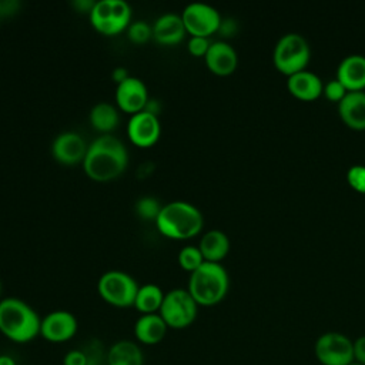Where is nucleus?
Segmentation results:
<instances>
[{
    "label": "nucleus",
    "mask_w": 365,
    "mask_h": 365,
    "mask_svg": "<svg viewBox=\"0 0 365 365\" xmlns=\"http://www.w3.org/2000/svg\"><path fill=\"white\" fill-rule=\"evenodd\" d=\"M90 16L91 26L104 36H115L128 29L131 7L124 0H98Z\"/></svg>",
    "instance_id": "39448f33"
},
{
    "label": "nucleus",
    "mask_w": 365,
    "mask_h": 365,
    "mask_svg": "<svg viewBox=\"0 0 365 365\" xmlns=\"http://www.w3.org/2000/svg\"><path fill=\"white\" fill-rule=\"evenodd\" d=\"M341 118L352 128H365V91L352 90L338 101Z\"/></svg>",
    "instance_id": "f3484780"
},
{
    "label": "nucleus",
    "mask_w": 365,
    "mask_h": 365,
    "mask_svg": "<svg viewBox=\"0 0 365 365\" xmlns=\"http://www.w3.org/2000/svg\"><path fill=\"white\" fill-rule=\"evenodd\" d=\"M309 60V46L302 34L287 33L279 37L274 47V64L287 74L304 70Z\"/></svg>",
    "instance_id": "6e6552de"
},
{
    "label": "nucleus",
    "mask_w": 365,
    "mask_h": 365,
    "mask_svg": "<svg viewBox=\"0 0 365 365\" xmlns=\"http://www.w3.org/2000/svg\"><path fill=\"white\" fill-rule=\"evenodd\" d=\"M204 224L201 211L187 201H171L163 205L155 220L157 230L171 240H188L195 237Z\"/></svg>",
    "instance_id": "7ed1b4c3"
},
{
    "label": "nucleus",
    "mask_w": 365,
    "mask_h": 365,
    "mask_svg": "<svg viewBox=\"0 0 365 365\" xmlns=\"http://www.w3.org/2000/svg\"><path fill=\"white\" fill-rule=\"evenodd\" d=\"M161 134V125L157 115L147 111L133 114L127 123V137L141 148L154 145Z\"/></svg>",
    "instance_id": "f8f14e48"
},
{
    "label": "nucleus",
    "mask_w": 365,
    "mask_h": 365,
    "mask_svg": "<svg viewBox=\"0 0 365 365\" xmlns=\"http://www.w3.org/2000/svg\"><path fill=\"white\" fill-rule=\"evenodd\" d=\"M0 365H17V364H16V361L10 355L1 354L0 355Z\"/></svg>",
    "instance_id": "e433bc0d"
},
{
    "label": "nucleus",
    "mask_w": 365,
    "mask_h": 365,
    "mask_svg": "<svg viewBox=\"0 0 365 365\" xmlns=\"http://www.w3.org/2000/svg\"><path fill=\"white\" fill-rule=\"evenodd\" d=\"M349 365H361V364H358V362H355V361H354V362H352V364H349Z\"/></svg>",
    "instance_id": "4c0bfd02"
},
{
    "label": "nucleus",
    "mask_w": 365,
    "mask_h": 365,
    "mask_svg": "<svg viewBox=\"0 0 365 365\" xmlns=\"http://www.w3.org/2000/svg\"><path fill=\"white\" fill-rule=\"evenodd\" d=\"M127 36L134 44H144L153 37V26L143 20L133 21L127 29Z\"/></svg>",
    "instance_id": "bb28decb"
},
{
    "label": "nucleus",
    "mask_w": 365,
    "mask_h": 365,
    "mask_svg": "<svg viewBox=\"0 0 365 365\" xmlns=\"http://www.w3.org/2000/svg\"><path fill=\"white\" fill-rule=\"evenodd\" d=\"M324 93L325 96L329 98V100H341L345 93H346V88L344 87V84L339 81V80H331L327 83L325 88H324Z\"/></svg>",
    "instance_id": "c756f323"
},
{
    "label": "nucleus",
    "mask_w": 365,
    "mask_h": 365,
    "mask_svg": "<svg viewBox=\"0 0 365 365\" xmlns=\"http://www.w3.org/2000/svg\"><path fill=\"white\" fill-rule=\"evenodd\" d=\"M41 318L23 299L7 297L0 299V332L10 341L26 344L40 335Z\"/></svg>",
    "instance_id": "f03ea898"
},
{
    "label": "nucleus",
    "mask_w": 365,
    "mask_h": 365,
    "mask_svg": "<svg viewBox=\"0 0 365 365\" xmlns=\"http://www.w3.org/2000/svg\"><path fill=\"white\" fill-rule=\"evenodd\" d=\"M161 208H163V205L160 204V201L154 197H150V195L141 197L135 202V214L144 221H154L155 222V220L160 215Z\"/></svg>",
    "instance_id": "a878e982"
},
{
    "label": "nucleus",
    "mask_w": 365,
    "mask_h": 365,
    "mask_svg": "<svg viewBox=\"0 0 365 365\" xmlns=\"http://www.w3.org/2000/svg\"><path fill=\"white\" fill-rule=\"evenodd\" d=\"M118 123L120 114L113 104L101 101L93 106L90 111V124L94 130L103 134H110L113 130L117 128Z\"/></svg>",
    "instance_id": "5701e85b"
},
{
    "label": "nucleus",
    "mask_w": 365,
    "mask_h": 365,
    "mask_svg": "<svg viewBox=\"0 0 365 365\" xmlns=\"http://www.w3.org/2000/svg\"><path fill=\"white\" fill-rule=\"evenodd\" d=\"M204 58H205L207 67L218 76L231 74L235 70L237 61H238L237 51L231 44L225 41L211 43Z\"/></svg>",
    "instance_id": "dca6fc26"
},
{
    "label": "nucleus",
    "mask_w": 365,
    "mask_h": 365,
    "mask_svg": "<svg viewBox=\"0 0 365 365\" xmlns=\"http://www.w3.org/2000/svg\"><path fill=\"white\" fill-rule=\"evenodd\" d=\"M181 19L187 33L197 37H208L221 26L218 10L211 4L201 1L187 4L181 13Z\"/></svg>",
    "instance_id": "9d476101"
},
{
    "label": "nucleus",
    "mask_w": 365,
    "mask_h": 365,
    "mask_svg": "<svg viewBox=\"0 0 365 365\" xmlns=\"http://www.w3.org/2000/svg\"><path fill=\"white\" fill-rule=\"evenodd\" d=\"M63 365H88V358L81 349H71L63 358Z\"/></svg>",
    "instance_id": "7c9ffc66"
},
{
    "label": "nucleus",
    "mask_w": 365,
    "mask_h": 365,
    "mask_svg": "<svg viewBox=\"0 0 365 365\" xmlns=\"http://www.w3.org/2000/svg\"><path fill=\"white\" fill-rule=\"evenodd\" d=\"M107 365H144V354L135 342L121 339L108 348Z\"/></svg>",
    "instance_id": "4be33fe9"
},
{
    "label": "nucleus",
    "mask_w": 365,
    "mask_h": 365,
    "mask_svg": "<svg viewBox=\"0 0 365 365\" xmlns=\"http://www.w3.org/2000/svg\"><path fill=\"white\" fill-rule=\"evenodd\" d=\"M354 361L365 365V335H361L354 341Z\"/></svg>",
    "instance_id": "2f4dec72"
},
{
    "label": "nucleus",
    "mask_w": 365,
    "mask_h": 365,
    "mask_svg": "<svg viewBox=\"0 0 365 365\" xmlns=\"http://www.w3.org/2000/svg\"><path fill=\"white\" fill-rule=\"evenodd\" d=\"M77 328L78 324L74 314L64 309H57L41 318L40 335L48 342L60 344L70 341L76 335Z\"/></svg>",
    "instance_id": "9b49d317"
},
{
    "label": "nucleus",
    "mask_w": 365,
    "mask_h": 365,
    "mask_svg": "<svg viewBox=\"0 0 365 365\" xmlns=\"http://www.w3.org/2000/svg\"><path fill=\"white\" fill-rule=\"evenodd\" d=\"M177 259H178L180 267L182 269L188 271L190 274L192 271H195L204 262V257H202L200 248L195 245L182 247L177 255Z\"/></svg>",
    "instance_id": "393cba45"
},
{
    "label": "nucleus",
    "mask_w": 365,
    "mask_h": 365,
    "mask_svg": "<svg viewBox=\"0 0 365 365\" xmlns=\"http://www.w3.org/2000/svg\"><path fill=\"white\" fill-rule=\"evenodd\" d=\"M314 352L321 365H349L354 362V341L341 332H325L315 341Z\"/></svg>",
    "instance_id": "1a4fd4ad"
},
{
    "label": "nucleus",
    "mask_w": 365,
    "mask_h": 365,
    "mask_svg": "<svg viewBox=\"0 0 365 365\" xmlns=\"http://www.w3.org/2000/svg\"><path fill=\"white\" fill-rule=\"evenodd\" d=\"M84 173L94 181L106 182L121 175L128 165V153L124 143L111 135L103 134L93 140L83 160Z\"/></svg>",
    "instance_id": "f257e3e1"
},
{
    "label": "nucleus",
    "mask_w": 365,
    "mask_h": 365,
    "mask_svg": "<svg viewBox=\"0 0 365 365\" xmlns=\"http://www.w3.org/2000/svg\"><path fill=\"white\" fill-rule=\"evenodd\" d=\"M346 178L349 184L361 192H365V165L356 164L348 170Z\"/></svg>",
    "instance_id": "cd10ccee"
},
{
    "label": "nucleus",
    "mask_w": 365,
    "mask_h": 365,
    "mask_svg": "<svg viewBox=\"0 0 365 365\" xmlns=\"http://www.w3.org/2000/svg\"><path fill=\"white\" fill-rule=\"evenodd\" d=\"M0 295H1V282H0Z\"/></svg>",
    "instance_id": "58836bf2"
},
{
    "label": "nucleus",
    "mask_w": 365,
    "mask_h": 365,
    "mask_svg": "<svg viewBox=\"0 0 365 365\" xmlns=\"http://www.w3.org/2000/svg\"><path fill=\"white\" fill-rule=\"evenodd\" d=\"M230 278L220 262L204 261L188 278V292L198 305L211 307L227 295Z\"/></svg>",
    "instance_id": "20e7f679"
},
{
    "label": "nucleus",
    "mask_w": 365,
    "mask_h": 365,
    "mask_svg": "<svg viewBox=\"0 0 365 365\" xmlns=\"http://www.w3.org/2000/svg\"><path fill=\"white\" fill-rule=\"evenodd\" d=\"M198 248L204 261L220 262L230 251V240L221 230H210L201 237Z\"/></svg>",
    "instance_id": "412c9836"
},
{
    "label": "nucleus",
    "mask_w": 365,
    "mask_h": 365,
    "mask_svg": "<svg viewBox=\"0 0 365 365\" xmlns=\"http://www.w3.org/2000/svg\"><path fill=\"white\" fill-rule=\"evenodd\" d=\"M163 289L155 284H144L143 287H138L134 308L144 314H158L163 299H164Z\"/></svg>",
    "instance_id": "b1692460"
},
{
    "label": "nucleus",
    "mask_w": 365,
    "mask_h": 365,
    "mask_svg": "<svg viewBox=\"0 0 365 365\" xmlns=\"http://www.w3.org/2000/svg\"><path fill=\"white\" fill-rule=\"evenodd\" d=\"M111 77H113V80H114L117 84H120V83L125 81V80L130 77V74H128V71H127L125 67H115V68L113 70V73H111Z\"/></svg>",
    "instance_id": "f704fd0d"
},
{
    "label": "nucleus",
    "mask_w": 365,
    "mask_h": 365,
    "mask_svg": "<svg viewBox=\"0 0 365 365\" xmlns=\"http://www.w3.org/2000/svg\"><path fill=\"white\" fill-rule=\"evenodd\" d=\"M336 80L348 91L362 90L365 87V56L349 54L344 57L336 70Z\"/></svg>",
    "instance_id": "a211bd4d"
},
{
    "label": "nucleus",
    "mask_w": 365,
    "mask_h": 365,
    "mask_svg": "<svg viewBox=\"0 0 365 365\" xmlns=\"http://www.w3.org/2000/svg\"><path fill=\"white\" fill-rule=\"evenodd\" d=\"M287 86L289 91L302 98V100H312L317 98L322 93V81L321 78L309 71V70H299L288 77Z\"/></svg>",
    "instance_id": "aec40b11"
},
{
    "label": "nucleus",
    "mask_w": 365,
    "mask_h": 365,
    "mask_svg": "<svg viewBox=\"0 0 365 365\" xmlns=\"http://www.w3.org/2000/svg\"><path fill=\"white\" fill-rule=\"evenodd\" d=\"M71 4L78 13H88L90 14L96 1L94 0H74Z\"/></svg>",
    "instance_id": "72a5a7b5"
},
{
    "label": "nucleus",
    "mask_w": 365,
    "mask_h": 365,
    "mask_svg": "<svg viewBox=\"0 0 365 365\" xmlns=\"http://www.w3.org/2000/svg\"><path fill=\"white\" fill-rule=\"evenodd\" d=\"M88 145L84 138L74 131L60 133L51 143V154L56 161L64 165L83 163Z\"/></svg>",
    "instance_id": "4468645a"
},
{
    "label": "nucleus",
    "mask_w": 365,
    "mask_h": 365,
    "mask_svg": "<svg viewBox=\"0 0 365 365\" xmlns=\"http://www.w3.org/2000/svg\"><path fill=\"white\" fill-rule=\"evenodd\" d=\"M211 43L208 40V37H197V36H191L187 44V48L190 51V54L195 56V57H204L210 48Z\"/></svg>",
    "instance_id": "c85d7f7f"
},
{
    "label": "nucleus",
    "mask_w": 365,
    "mask_h": 365,
    "mask_svg": "<svg viewBox=\"0 0 365 365\" xmlns=\"http://www.w3.org/2000/svg\"><path fill=\"white\" fill-rule=\"evenodd\" d=\"M167 324L160 314L140 315L134 324V335L144 345H155L165 338Z\"/></svg>",
    "instance_id": "6ab92c4d"
},
{
    "label": "nucleus",
    "mask_w": 365,
    "mask_h": 365,
    "mask_svg": "<svg viewBox=\"0 0 365 365\" xmlns=\"http://www.w3.org/2000/svg\"><path fill=\"white\" fill-rule=\"evenodd\" d=\"M20 1L17 0H0V17L13 16L19 11Z\"/></svg>",
    "instance_id": "473e14b6"
},
{
    "label": "nucleus",
    "mask_w": 365,
    "mask_h": 365,
    "mask_svg": "<svg viewBox=\"0 0 365 365\" xmlns=\"http://www.w3.org/2000/svg\"><path fill=\"white\" fill-rule=\"evenodd\" d=\"M97 291L107 304L117 308H128L134 307L138 284L130 274L110 269L98 278Z\"/></svg>",
    "instance_id": "423d86ee"
},
{
    "label": "nucleus",
    "mask_w": 365,
    "mask_h": 365,
    "mask_svg": "<svg viewBox=\"0 0 365 365\" xmlns=\"http://www.w3.org/2000/svg\"><path fill=\"white\" fill-rule=\"evenodd\" d=\"M143 111H147V113H150V114L158 115V113H160V104H158V101H155V100H148Z\"/></svg>",
    "instance_id": "c9c22d12"
},
{
    "label": "nucleus",
    "mask_w": 365,
    "mask_h": 365,
    "mask_svg": "<svg viewBox=\"0 0 365 365\" xmlns=\"http://www.w3.org/2000/svg\"><path fill=\"white\" fill-rule=\"evenodd\" d=\"M185 27L181 14L164 13L153 24V38L163 46H174L185 37Z\"/></svg>",
    "instance_id": "2eb2a0df"
},
{
    "label": "nucleus",
    "mask_w": 365,
    "mask_h": 365,
    "mask_svg": "<svg viewBox=\"0 0 365 365\" xmlns=\"http://www.w3.org/2000/svg\"><path fill=\"white\" fill-rule=\"evenodd\" d=\"M115 103L117 107L128 114H137L144 110L148 98V91L143 80L138 77H128L125 81L115 87Z\"/></svg>",
    "instance_id": "ddd939ff"
},
{
    "label": "nucleus",
    "mask_w": 365,
    "mask_h": 365,
    "mask_svg": "<svg viewBox=\"0 0 365 365\" xmlns=\"http://www.w3.org/2000/svg\"><path fill=\"white\" fill-rule=\"evenodd\" d=\"M198 312V304L191 297L188 289L175 288L164 295L158 314L168 328L182 329L190 327Z\"/></svg>",
    "instance_id": "0eeeda50"
}]
</instances>
